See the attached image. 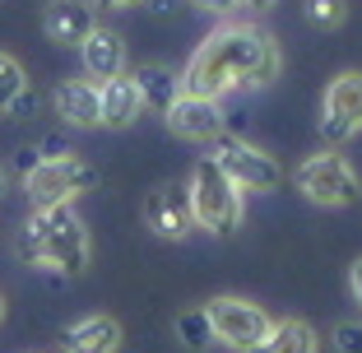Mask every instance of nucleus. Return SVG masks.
<instances>
[{"label": "nucleus", "instance_id": "1", "mask_svg": "<svg viewBox=\"0 0 362 353\" xmlns=\"http://www.w3.org/2000/svg\"><path fill=\"white\" fill-rule=\"evenodd\" d=\"M279 70H284V52H279L274 33L256 28V23H228L195 47L191 65L181 75V93L228 98L237 88H269Z\"/></svg>", "mask_w": 362, "mask_h": 353}, {"label": "nucleus", "instance_id": "2", "mask_svg": "<svg viewBox=\"0 0 362 353\" xmlns=\"http://www.w3.org/2000/svg\"><path fill=\"white\" fill-rule=\"evenodd\" d=\"M19 256L37 270H56V274L75 279L88 270L93 256V242H88L84 219L70 209V204H56V209H33L19 228Z\"/></svg>", "mask_w": 362, "mask_h": 353}, {"label": "nucleus", "instance_id": "3", "mask_svg": "<svg viewBox=\"0 0 362 353\" xmlns=\"http://www.w3.org/2000/svg\"><path fill=\"white\" fill-rule=\"evenodd\" d=\"M186 191H191V214H195V224H200L204 233L237 237V228H242V191L223 177L218 163H214V158L195 163Z\"/></svg>", "mask_w": 362, "mask_h": 353}, {"label": "nucleus", "instance_id": "4", "mask_svg": "<svg viewBox=\"0 0 362 353\" xmlns=\"http://www.w3.org/2000/svg\"><path fill=\"white\" fill-rule=\"evenodd\" d=\"M98 186V168L75 154L65 158H37L28 172H23V191H28L33 209H56V204H70L75 195L93 191Z\"/></svg>", "mask_w": 362, "mask_h": 353}, {"label": "nucleus", "instance_id": "5", "mask_svg": "<svg viewBox=\"0 0 362 353\" xmlns=\"http://www.w3.org/2000/svg\"><path fill=\"white\" fill-rule=\"evenodd\" d=\"M293 182H298V191L311 204H325V209H344V204H353L362 195V182H358V172H353V163L334 149H320L311 158H302L298 172H293Z\"/></svg>", "mask_w": 362, "mask_h": 353}, {"label": "nucleus", "instance_id": "6", "mask_svg": "<svg viewBox=\"0 0 362 353\" xmlns=\"http://www.w3.org/2000/svg\"><path fill=\"white\" fill-rule=\"evenodd\" d=\"M214 163L223 168V177L237 191H279L284 186V168L274 163V154L256 149V144H246L228 130L214 139Z\"/></svg>", "mask_w": 362, "mask_h": 353}, {"label": "nucleus", "instance_id": "7", "mask_svg": "<svg viewBox=\"0 0 362 353\" xmlns=\"http://www.w3.org/2000/svg\"><path fill=\"white\" fill-rule=\"evenodd\" d=\"M209 325H214V340L228 344L233 353H260L269 340V316L265 307H256V302H246V298H214L209 307Z\"/></svg>", "mask_w": 362, "mask_h": 353}, {"label": "nucleus", "instance_id": "8", "mask_svg": "<svg viewBox=\"0 0 362 353\" xmlns=\"http://www.w3.org/2000/svg\"><path fill=\"white\" fill-rule=\"evenodd\" d=\"M362 130V70H344L325 88V108H320V135L325 144H344Z\"/></svg>", "mask_w": 362, "mask_h": 353}, {"label": "nucleus", "instance_id": "9", "mask_svg": "<svg viewBox=\"0 0 362 353\" xmlns=\"http://www.w3.org/2000/svg\"><path fill=\"white\" fill-rule=\"evenodd\" d=\"M144 224L153 228L158 237L168 242H181V237L195 228V214H191V191L177 182H163L144 195Z\"/></svg>", "mask_w": 362, "mask_h": 353}, {"label": "nucleus", "instance_id": "10", "mask_svg": "<svg viewBox=\"0 0 362 353\" xmlns=\"http://www.w3.org/2000/svg\"><path fill=\"white\" fill-rule=\"evenodd\" d=\"M163 117H168V130L181 139H218L228 126L218 98H204V93H181Z\"/></svg>", "mask_w": 362, "mask_h": 353}, {"label": "nucleus", "instance_id": "11", "mask_svg": "<svg viewBox=\"0 0 362 353\" xmlns=\"http://www.w3.org/2000/svg\"><path fill=\"white\" fill-rule=\"evenodd\" d=\"M93 28H98V14L88 0H52L42 14V33L56 47H79Z\"/></svg>", "mask_w": 362, "mask_h": 353}, {"label": "nucleus", "instance_id": "12", "mask_svg": "<svg viewBox=\"0 0 362 353\" xmlns=\"http://www.w3.org/2000/svg\"><path fill=\"white\" fill-rule=\"evenodd\" d=\"M79 56H84L88 79H117L126 75V42H121L117 28H93L79 42Z\"/></svg>", "mask_w": 362, "mask_h": 353}, {"label": "nucleus", "instance_id": "13", "mask_svg": "<svg viewBox=\"0 0 362 353\" xmlns=\"http://www.w3.org/2000/svg\"><path fill=\"white\" fill-rule=\"evenodd\" d=\"M103 98H98V84L93 79H70V84L56 88V117L65 121V126H75V130H93L103 126Z\"/></svg>", "mask_w": 362, "mask_h": 353}, {"label": "nucleus", "instance_id": "14", "mask_svg": "<svg viewBox=\"0 0 362 353\" xmlns=\"http://www.w3.org/2000/svg\"><path fill=\"white\" fill-rule=\"evenodd\" d=\"M121 325L112 316H84V321L61 330V353H117Z\"/></svg>", "mask_w": 362, "mask_h": 353}, {"label": "nucleus", "instance_id": "15", "mask_svg": "<svg viewBox=\"0 0 362 353\" xmlns=\"http://www.w3.org/2000/svg\"><path fill=\"white\" fill-rule=\"evenodd\" d=\"M98 98H103V126L107 130H126V126H135L139 121V88H135V79L130 75H117V79H103V88H98Z\"/></svg>", "mask_w": 362, "mask_h": 353}, {"label": "nucleus", "instance_id": "16", "mask_svg": "<svg viewBox=\"0 0 362 353\" xmlns=\"http://www.w3.org/2000/svg\"><path fill=\"white\" fill-rule=\"evenodd\" d=\"M130 79H135V88H139V103L153 108V112H168L181 98V75L168 70V65H139Z\"/></svg>", "mask_w": 362, "mask_h": 353}, {"label": "nucleus", "instance_id": "17", "mask_svg": "<svg viewBox=\"0 0 362 353\" xmlns=\"http://www.w3.org/2000/svg\"><path fill=\"white\" fill-rule=\"evenodd\" d=\"M320 340L316 330H311L307 321H298V316H288V321H274L269 325V340L260 353H316Z\"/></svg>", "mask_w": 362, "mask_h": 353}, {"label": "nucleus", "instance_id": "18", "mask_svg": "<svg viewBox=\"0 0 362 353\" xmlns=\"http://www.w3.org/2000/svg\"><path fill=\"white\" fill-rule=\"evenodd\" d=\"M177 340L186 344L191 353H204L214 344V325H209V311L204 307H191V311H181L177 316Z\"/></svg>", "mask_w": 362, "mask_h": 353}, {"label": "nucleus", "instance_id": "19", "mask_svg": "<svg viewBox=\"0 0 362 353\" xmlns=\"http://www.w3.org/2000/svg\"><path fill=\"white\" fill-rule=\"evenodd\" d=\"M23 88H28V75H23V65L14 61L10 52H0V112L10 108V103L23 93Z\"/></svg>", "mask_w": 362, "mask_h": 353}, {"label": "nucleus", "instance_id": "20", "mask_svg": "<svg viewBox=\"0 0 362 353\" xmlns=\"http://www.w3.org/2000/svg\"><path fill=\"white\" fill-rule=\"evenodd\" d=\"M307 19L320 23V28H339L349 19V5L344 0H307Z\"/></svg>", "mask_w": 362, "mask_h": 353}, {"label": "nucleus", "instance_id": "21", "mask_svg": "<svg viewBox=\"0 0 362 353\" xmlns=\"http://www.w3.org/2000/svg\"><path fill=\"white\" fill-rule=\"evenodd\" d=\"M334 349L339 353H362V321H339L334 325Z\"/></svg>", "mask_w": 362, "mask_h": 353}, {"label": "nucleus", "instance_id": "22", "mask_svg": "<svg viewBox=\"0 0 362 353\" xmlns=\"http://www.w3.org/2000/svg\"><path fill=\"white\" fill-rule=\"evenodd\" d=\"M33 108H37V98H33V88H23V93L14 98L10 108H5V117H14V121H28V117H33Z\"/></svg>", "mask_w": 362, "mask_h": 353}, {"label": "nucleus", "instance_id": "23", "mask_svg": "<svg viewBox=\"0 0 362 353\" xmlns=\"http://www.w3.org/2000/svg\"><path fill=\"white\" fill-rule=\"evenodd\" d=\"M191 5H200V10H209V14H237L242 10V0H191Z\"/></svg>", "mask_w": 362, "mask_h": 353}, {"label": "nucleus", "instance_id": "24", "mask_svg": "<svg viewBox=\"0 0 362 353\" xmlns=\"http://www.w3.org/2000/svg\"><path fill=\"white\" fill-rule=\"evenodd\" d=\"M349 293H353V302L362 307V256L353 260V270H349Z\"/></svg>", "mask_w": 362, "mask_h": 353}, {"label": "nucleus", "instance_id": "25", "mask_svg": "<svg viewBox=\"0 0 362 353\" xmlns=\"http://www.w3.org/2000/svg\"><path fill=\"white\" fill-rule=\"evenodd\" d=\"M98 10H135V5H144V0H93Z\"/></svg>", "mask_w": 362, "mask_h": 353}, {"label": "nucleus", "instance_id": "26", "mask_svg": "<svg viewBox=\"0 0 362 353\" xmlns=\"http://www.w3.org/2000/svg\"><path fill=\"white\" fill-rule=\"evenodd\" d=\"M242 5H251V10H274L279 0H242Z\"/></svg>", "mask_w": 362, "mask_h": 353}, {"label": "nucleus", "instance_id": "27", "mask_svg": "<svg viewBox=\"0 0 362 353\" xmlns=\"http://www.w3.org/2000/svg\"><path fill=\"white\" fill-rule=\"evenodd\" d=\"M149 5H153L158 14H168V10H172V0H149Z\"/></svg>", "mask_w": 362, "mask_h": 353}, {"label": "nucleus", "instance_id": "28", "mask_svg": "<svg viewBox=\"0 0 362 353\" xmlns=\"http://www.w3.org/2000/svg\"><path fill=\"white\" fill-rule=\"evenodd\" d=\"M5 182H10V177H5V168H0V195H5Z\"/></svg>", "mask_w": 362, "mask_h": 353}, {"label": "nucleus", "instance_id": "29", "mask_svg": "<svg viewBox=\"0 0 362 353\" xmlns=\"http://www.w3.org/2000/svg\"><path fill=\"white\" fill-rule=\"evenodd\" d=\"M0 321H5V293H0Z\"/></svg>", "mask_w": 362, "mask_h": 353}]
</instances>
